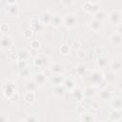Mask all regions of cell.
Instances as JSON below:
<instances>
[{
  "label": "cell",
  "instance_id": "obj_1",
  "mask_svg": "<svg viewBox=\"0 0 122 122\" xmlns=\"http://www.w3.org/2000/svg\"><path fill=\"white\" fill-rule=\"evenodd\" d=\"M88 77V81L91 85H93L95 87L99 86L100 84H102V82L104 81V75H103V72L101 70L99 69H95L93 70Z\"/></svg>",
  "mask_w": 122,
  "mask_h": 122
},
{
  "label": "cell",
  "instance_id": "obj_2",
  "mask_svg": "<svg viewBox=\"0 0 122 122\" xmlns=\"http://www.w3.org/2000/svg\"><path fill=\"white\" fill-rule=\"evenodd\" d=\"M62 25H64L69 30H72L76 28L78 25L77 16L73 13H66L62 17Z\"/></svg>",
  "mask_w": 122,
  "mask_h": 122
},
{
  "label": "cell",
  "instance_id": "obj_3",
  "mask_svg": "<svg viewBox=\"0 0 122 122\" xmlns=\"http://www.w3.org/2000/svg\"><path fill=\"white\" fill-rule=\"evenodd\" d=\"M107 19L109 20L110 23L113 24L114 26H116L118 24H121L122 11L120 10H112L110 12H108Z\"/></svg>",
  "mask_w": 122,
  "mask_h": 122
},
{
  "label": "cell",
  "instance_id": "obj_4",
  "mask_svg": "<svg viewBox=\"0 0 122 122\" xmlns=\"http://www.w3.org/2000/svg\"><path fill=\"white\" fill-rule=\"evenodd\" d=\"M14 44L13 39L10 36L8 35H3L2 37H0V49L3 51H7L9 49H10Z\"/></svg>",
  "mask_w": 122,
  "mask_h": 122
},
{
  "label": "cell",
  "instance_id": "obj_5",
  "mask_svg": "<svg viewBox=\"0 0 122 122\" xmlns=\"http://www.w3.org/2000/svg\"><path fill=\"white\" fill-rule=\"evenodd\" d=\"M109 68H110V71L114 72V73H119L121 71V68H122V65H121V60L119 58H113L112 59L110 62H109Z\"/></svg>",
  "mask_w": 122,
  "mask_h": 122
},
{
  "label": "cell",
  "instance_id": "obj_6",
  "mask_svg": "<svg viewBox=\"0 0 122 122\" xmlns=\"http://www.w3.org/2000/svg\"><path fill=\"white\" fill-rule=\"evenodd\" d=\"M52 16H53V13H51V11H48V10H44L40 13V16H39L38 20L43 26H48V25L51 24Z\"/></svg>",
  "mask_w": 122,
  "mask_h": 122
},
{
  "label": "cell",
  "instance_id": "obj_7",
  "mask_svg": "<svg viewBox=\"0 0 122 122\" xmlns=\"http://www.w3.org/2000/svg\"><path fill=\"white\" fill-rule=\"evenodd\" d=\"M16 91H15V84L13 83V82H10V81H9V82H7V83H5L4 85H3V87H2V92L5 94V96H7V97H10L13 92H15Z\"/></svg>",
  "mask_w": 122,
  "mask_h": 122
},
{
  "label": "cell",
  "instance_id": "obj_8",
  "mask_svg": "<svg viewBox=\"0 0 122 122\" xmlns=\"http://www.w3.org/2000/svg\"><path fill=\"white\" fill-rule=\"evenodd\" d=\"M50 70L51 71V74H59V75H63L65 73V66L59 62L53 63L51 67Z\"/></svg>",
  "mask_w": 122,
  "mask_h": 122
},
{
  "label": "cell",
  "instance_id": "obj_9",
  "mask_svg": "<svg viewBox=\"0 0 122 122\" xmlns=\"http://www.w3.org/2000/svg\"><path fill=\"white\" fill-rule=\"evenodd\" d=\"M74 72L75 75H77L78 77H85L88 74V67L87 65L83 64V63H79L75 66L74 68Z\"/></svg>",
  "mask_w": 122,
  "mask_h": 122
},
{
  "label": "cell",
  "instance_id": "obj_10",
  "mask_svg": "<svg viewBox=\"0 0 122 122\" xmlns=\"http://www.w3.org/2000/svg\"><path fill=\"white\" fill-rule=\"evenodd\" d=\"M109 39H110L111 44H112L115 47H120L122 45V34L119 33V32H117V31L112 32L110 35Z\"/></svg>",
  "mask_w": 122,
  "mask_h": 122
},
{
  "label": "cell",
  "instance_id": "obj_11",
  "mask_svg": "<svg viewBox=\"0 0 122 122\" xmlns=\"http://www.w3.org/2000/svg\"><path fill=\"white\" fill-rule=\"evenodd\" d=\"M98 96L102 101H110L113 94L111 90H109L108 88H104L98 92Z\"/></svg>",
  "mask_w": 122,
  "mask_h": 122
},
{
  "label": "cell",
  "instance_id": "obj_12",
  "mask_svg": "<svg viewBox=\"0 0 122 122\" xmlns=\"http://www.w3.org/2000/svg\"><path fill=\"white\" fill-rule=\"evenodd\" d=\"M96 93H97V90H96V87L93 86V85H90V86L86 87V88L83 90L84 98H92V97H93Z\"/></svg>",
  "mask_w": 122,
  "mask_h": 122
},
{
  "label": "cell",
  "instance_id": "obj_13",
  "mask_svg": "<svg viewBox=\"0 0 122 122\" xmlns=\"http://www.w3.org/2000/svg\"><path fill=\"white\" fill-rule=\"evenodd\" d=\"M104 26V23L102 21H99V20H96V19H92L89 21V27L93 31H99Z\"/></svg>",
  "mask_w": 122,
  "mask_h": 122
},
{
  "label": "cell",
  "instance_id": "obj_14",
  "mask_svg": "<svg viewBox=\"0 0 122 122\" xmlns=\"http://www.w3.org/2000/svg\"><path fill=\"white\" fill-rule=\"evenodd\" d=\"M110 105L112 110H116V111L122 110V102H121V98L119 96H114V97L112 96L110 100Z\"/></svg>",
  "mask_w": 122,
  "mask_h": 122
},
{
  "label": "cell",
  "instance_id": "obj_15",
  "mask_svg": "<svg viewBox=\"0 0 122 122\" xmlns=\"http://www.w3.org/2000/svg\"><path fill=\"white\" fill-rule=\"evenodd\" d=\"M6 13L10 16H17L19 14V6L17 4L8 5L6 7Z\"/></svg>",
  "mask_w": 122,
  "mask_h": 122
},
{
  "label": "cell",
  "instance_id": "obj_16",
  "mask_svg": "<svg viewBox=\"0 0 122 122\" xmlns=\"http://www.w3.org/2000/svg\"><path fill=\"white\" fill-rule=\"evenodd\" d=\"M24 88L26 92H35L39 87L37 86L36 82L33 79H27L24 84Z\"/></svg>",
  "mask_w": 122,
  "mask_h": 122
},
{
  "label": "cell",
  "instance_id": "obj_17",
  "mask_svg": "<svg viewBox=\"0 0 122 122\" xmlns=\"http://www.w3.org/2000/svg\"><path fill=\"white\" fill-rule=\"evenodd\" d=\"M66 89L64 88L63 84L61 85H56V86H53V89H52V94L56 97H63L66 93Z\"/></svg>",
  "mask_w": 122,
  "mask_h": 122
},
{
  "label": "cell",
  "instance_id": "obj_18",
  "mask_svg": "<svg viewBox=\"0 0 122 122\" xmlns=\"http://www.w3.org/2000/svg\"><path fill=\"white\" fill-rule=\"evenodd\" d=\"M47 78H48V77H47L43 72H38V73H36V74L34 75L33 80L36 82V84H37L38 87H42V86L45 85V83H46V81H47Z\"/></svg>",
  "mask_w": 122,
  "mask_h": 122
},
{
  "label": "cell",
  "instance_id": "obj_19",
  "mask_svg": "<svg viewBox=\"0 0 122 122\" xmlns=\"http://www.w3.org/2000/svg\"><path fill=\"white\" fill-rule=\"evenodd\" d=\"M103 75H104V81H106V83L108 85L113 84L116 80V73H114L111 71H109L106 73H103Z\"/></svg>",
  "mask_w": 122,
  "mask_h": 122
},
{
  "label": "cell",
  "instance_id": "obj_20",
  "mask_svg": "<svg viewBox=\"0 0 122 122\" xmlns=\"http://www.w3.org/2000/svg\"><path fill=\"white\" fill-rule=\"evenodd\" d=\"M49 78H50L51 83L53 86L63 84V81H64V79H65V78L63 77V75H59V74H51Z\"/></svg>",
  "mask_w": 122,
  "mask_h": 122
},
{
  "label": "cell",
  "instance_id": "obj_21",
  "mask_svg": "<svg viewBox=\"0 0 122 122\" xmlns=\"http://www.w3.org/2000/svg\"><path fill=\"white\" fill-rule=\"evenodd\" d=\"M63 86H64V88L66 89V91H68V92H71L72 90L76 87L75 82H74L71 78H66V79H64V81H63Z\"/></svg>",
  "mask_w": 122,
  "mask_h": 122
},
{
  "label": "cell",
  "instance_id": "obj_22",
  "mask_svg": "<svg viewBox=\"0 0 122 122\" xmlns=\"http://www.w3.org/2000/svg\"><path fill=\"white\" fill-rule=\"evenodd\" d=\"M107 14H108V12H106L105 10H103L100 9L96 12H94L92 15H93V19H96V20H99V21L104 22L107 19Z\"/></svg>",
  "mask_w": 122,
  "mask_h": 122
},
{
  "label": "cell",
  "instance_id": "obj_23",
  "mask_svg": "<svg viewBox=\"0 0 122 122\" xmlns=\"http://www.w3.org/2000/svg\"><path fill=\"white\" fill-rule=\"evenodd\" d=\"M46 63V57L44 55H37L33 59V65L36 68H43Z\"/></svg>",
  "mask_w": 122,
  "mask_h": 122
},
{
  "label": "cell",
  "instance_id": "obj_24",
  "mask_svg": "<svg viewBox=\"0 0 122 122\" xmlns=\"http://www.w3.org/2000/svg\"><path fill=\"white\" fill-rule=\"evenodd\" d=\"M122 119V114H121V111H116V110H112L110 112V120L111 121H114V122H118Z\"/></svg>",
  "mask_w": 122,
  "mask_h": 122
},
{
  "label": "cell",
  "instance_id": "obj_25",
  "mask_svg": "<svg viewBox=\"0 0 122 122\" xmlns=\"http://www.w3.org/2000/svg\"><path fill=\"white\" fill-rule=\"evenodd\" d=\"M80 120L84 122H92L95 120L94 115L90 112H82L80 113Z\"/></svg>",
  "mask_w": 122,
  "mask_h": 122
},
{
  "label": "cell",
  "instance_id": "obj_26",
  "mask_svg": "<svg viewBox=\"0 0 122 122\" xmlns=\"http://www.w3.org/2000/svg\"><path fill=\"white\" fill-rule=\"evenodd\" d=\"M108 64H109V60H108L107 57L100 56V57H98L97 60H96V65H97V67H98L99 69H104V68H106V67L108 66Z\"/></svg>",
  "mask_w": 122,
  "mask_h": 122
},
{
  "label": "cell",
  "instance_id": "obj_27",
  "mask_svg": "<svg viewBox=\"0 0 122 122\" xmlns=\"http://www.w3.org/2000/svg\"><path fill=\"white\" fill-rule=\"evenodd\" d=\"M62 24V17L61 16H59L58 14H53V16H52V18H51V24L50 25H51L52 27H54V28H58L60 25Z\"/></svg>",
  "mask_w": 122,
  "mask_h": 122
},
{
  "label": "cell",
  "instance_id": "obj_28",
  "mask_svg": "<svg viewBox=\"0 0 122 122\" xmlns=\"http://www.w3.org/2000/svg\"><path fill=\"white\" fill-rule=\"evenodd\" d=\"M24 99L29 104L33 103L35 100V92H26V93L24 94Z\"/></svg>",
  "mask_w": 122,
  "mask_h": 122
},
{
  "label": "cell",
  "instance_id": "obj_29",
  "mask_svg": "<svg viewBox=\"0 0 122 122\" xmlns=\"http://www.w3.org/2000/svg\"><path fill=\"white\" fill-rule=\"evenodd\" d=\"M71 93H72L73 97H75L76 99H79V100H80V99L84 98V95H83V89H81V88H79V87H75V88L72 90Z\"/></svg>",
  "mask_w": 122,
  "mask_h": 122
},
{
  "label": "cell",
  "instance_id": "obj_30",
  "mask_svg": "<svg viewBox=\"0 0 122 122\" xmlns=\"http://www.w3.org/2000/svg\"><path fill=\"white\" fill-rule=\"evenodd\" d=\"M31 25H32V28H31V30H41V29H42V24L39 22V20L37 19H33L32 21H31Z\"/></svg>",
  "mask_w": 122,
  "mask_h": 122
},
{
  "label": "cell",
  "instance_id": "obj_31",
  "mask_svg": "<svg viewBox=\"0 0 122 122\" xmlns=\"http://www.w3.org/2000/svg\"><path fill=\"white\" fill-rule=\"evenodd\" d=\"M30 70L28 69V68H25V69H22L20 70V72H19V75L21 78H28L30 76Z\"/></svg>",
  "mask_w": 122,
  "mask_h": 122
},
{
  "label": "cell",
  "instance_id": "obj_32",
  "mask_svg": "<svg viewBox=\"0 0 122 122\" xmlns=\"http://www.w3.org/2000/svg\"><path fill=\"white\" fill-rule=\"evenodd\" d=\"M30 48L33 49V50H38L41 47V43H40V41L38 39H32L30 41Z\"/></svg>",
  "mask_w": 122,
  "mask_h": 122
},
{
  "label": "cell",
  "instance_id": "obj_33",
  "mask_svg": "<svg viewBox=\"0 0 122 122\" xmlns=\"http://www.w3.org/2000/svg\"><path fill=\"white\" fill-rule=\"evenodd\" d=\"M92 3L89 2V1H86L84 3V5H83V10H84L85 12L91 14V12H92Z\"/></svg>",
  "mask_w": 122,
  "mask_h": 122
},
{
  "label": "cell",
  "instance_id": "obj_34",
  "mask_svg": "<svg viewBox=\"0 0 122 122\" xmlns=\"http://www.w3.org/2000/svg\"><path fill=\"white\" fill-rule=\"evenodd\" d=\"M60 52L63 54V55H67V54H69L70 53V46L69 45H67V44H64V45H62L61 47H60Z\"/></svg>",
  "mask_w": 122,
  "mask_h": 122
},
{
  "label": "cell",
  "instance_id": "obj_35",
  "mask_svg": "<svg viewBox=\"0 0 122 122\" xmlns=\"http://www.w3.org/2000/svg\"><path fill=\"white\" fill-rule=\"evenodd\" d=\"M17 54H18V57H19L20 60H27V58H28V56H29L28 51H25V50L20 51L19 52H17Z\"/></svg>",
  "mask_w": 122,
  "mask_h": 122
},
{
  "label": "cell",
  "instance_id": "obj_36",
  "mask_svg": "<svg viewBox=\"0 0 122 122\" xmlns=\"http://www.w3.org/2000/svg\"><path fill=\"white\" fill-rule=\"evenodd\" d=\"M17 67H18L20 70L27 68V62H26V60H20V59L17 60Z\"/></svg>",
  "mask_w": 122,
  "mask_h": 122
},
{
  "label": "cell",
  "instance_id": "obj_37",
  "mask_svg": "<svg viewBox=\"0 0 122 122\" xmlns=\"http://www.w3.org/2000/svg\"><path fill=\"white\" fill-rule=\"evenodd\" d=\"M32 33H33V30L31 29H27L24 30L23 32V35L26 37V38H30L32 36Z\"/></svg>",
  "mask_w": 122,
  "mask_h": 122
},
{
  "label": "cell",
  "instance_id": "obj_38",
  "mask_svg": "<svg viewBox=\"0 0 122 122\" xmlns=\"http://www.w3.org/2000/svg\"><path fill=\"white\" fill-rule=\"evenodd\" d=\"M98 10H100V6L98 3H92V12L91 14H93L94 12H96Z\"/></svg>",
  "mask_w": 122,
  "mask_h": 122
},
{
  "label": "cell",
  "instance_id": "obj_39",
  "mask_svg": "<svg viewBox=\"0 0 122 122\" xmlns=\"http://www.w3.org/2000/svg\"><path fill=\"white\" fill-rule=\"evenodd\" d=\"M10 101H12V102H15V101H17L18 100V98H19V95H18V93L15 92H13L10 97H8Z\"/></svg>",
  "mask_w": 122,
  "mask_h": 122
},
{
  "label": "cell",
  "instance_id": "obj_40",
  "mask_svg": "<svg viewBox=\"0 0 122 122\" xmlns=\"http://www.w3.org/2000/svg\"><path fill=\"white\" fill-rule=\"evenodd\" d=\"M8 30H9V26H8V24L3 23V24L0 26V30H1L3 33L7 32V31H8Z\"/></svg>",
  "mask_w": 122,
  "mask_h": 122
},
{
  "label": "cell",
  "instance_id": "obj_41",
  "mask_svg": "<svg viewBox=\"0 0 122 122\" xmlns=\"http://www.w3.org/2000/svg\"><path fill=\"white\" fill-rule=\"evenodd\" d=\"M61 2H62V4H63L64 6L70 7V6H71V5L73 4L74 0H61Z\"/></svg>",
  "mask_w": 122,
  "mask_h": 122
},
{
  "label": "cell",
  "instance_id": "obj_42",
  "mask_svg": "<svg viewBox=\"0 0 122 122\" xmlns=\"http://www.w3.org/2000/svg\"><path fill=\"white\" fill-rule=\"evenodd\" d=\"M24 120H26V121H37L38 117H36V116H28Z\"/></svg>",
  "mask_w": 122,
  "mask_h": 122
},
{
  "label": "cell",
  "instance_id": "obj_43",
  "mask_svg": "<svg viewBox=\"0 0 122 122\" xmlns=\"http://www.w3.org/2000/svg\"><path fill=\"white\" fill-rule=\"evenodd\" d=\"M91 107H92V109H98V107H99V104H98L97 102H92V103L91 104Z\"/></svg>",
  "mask_w": 122,
  "mask_h": 122
},
{
  "label": "cell",
  "instance_id": "obj_44",
  "mask_svg": "<svg viewBox=\"0 0 122 122\" xmlns=\"http://www.w3.org/2000/svg\"><path fill=\"white\" fill-rule=\"evenodd\" d=\"M7 3L8 5H13V4H16V0H7Z\"/></svg>",
  "mask_w": 122,
  "mask_h": 122
},
{
  "label": "cell",
  "instance_id": "obj_45",
  "mask_svg": "<svg viewBox=\"0 0 122 122\" xmlns=\"http://www.w3.org/2000/svg\"><path fill=\"white\" fill-rule=\"evenodd\" d=\"M89 2H91V3H98L100 0H88Z\"/></svg>",
  "mask_w": 122,
  "mask_h": 122
},
{
  "label": "cell",
  "instance_id": "obj_46",
  "mask_svg": "<svg viewBox=\"0 0 122 122\" xmlns=\"http://www.w3.org/2000/svg\"><path fill=\"white\" fill-rule=\"evenodd\" d=\"M7 120V118L6 117H3V116H1L0 115V121H6Z\"/></svg>",
  "mask_w": 122,
  "mask_h": 122
},
{
  "label": "cell",
  "instance_id": "obj_47",
  "mask_svg": "<svg viewBox=\"0 0 122 122\" xmlns=\"http://www.w3.org/2000/svg\"><path fill=\"white\" fill-rule=\"evenodd\" d=\"M0 99H1V92H0Z\"/></svg>",
  "mask_w": 122,
  "mask_h": 122
}]
</instances>
